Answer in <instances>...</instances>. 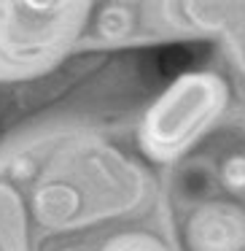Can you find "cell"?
Returning a JSON list of instances; mask_svg holds the SVG:
<instances>
[{
	"mask_svg": "<svg viewBox=\"0 0 245 251\" xmlns=\"http://www.w3.org/2000/svg\"><path fill=\"white\" fill-rule=\"evenodd\" d=\"M132 27V11L121 6H108L100 11V22H97V33L105 38H121L127 35Z\"/></svg>",
	"mask_w": 245,
	"mask_h": 251,
	"instance_id": "obj_4",
	"label": "cell"
},
{
	"mask_svg": "<svg viewBox=\"0 0 245 251\" xmlns=\"http://www.w3.org/2000/svg\"><path fill=\"white\" fill-rule=\"evenodd\" d=\"M84 6H60V3H14L0 6V65L30 68L44 65L57 57L76 35Z\"/></svg>",
	"mask_w": 245,
	"mask_h": 251,
	"instance_id": "obj_2",
	"label": "cell"
},
{
	"mask_svg": "<svg viewBox=\"0 0 245 251\" xmlns=\"http://www.w3.org/2000/svg\"><path fill=\"white\" fill-rule=\"evenodd\" d=\"M226 103V84L216 73H186L151 105L143 122V146L154 159L189 149Z\"/></svg>",
	"mask_w": 245,
	"mask_h": 251,
	"instance_id": "obj_1",
	"label": "cell"
},
{
	"mask_svg": "<svg viewBox=\"0 0 245 251\" xmlns=\"http://www.w3.org/2000/svg\"><path fill=\"white\" fill-rule=\"evenodd\" d=\"M111 251H159V249H156V246H151V243H146V240L127 238V240H121V243L111 246Z\"/></svg>",
	"mask_w": 245,
	"mask_h": 251,
	"instance_id": "obj_6",
	"label": "cell"
},
{
	"mask_svg": "<svg viewBox=\"0 0 245 251\" xmlns=\"http://www.w3.org/2000/svg\"><path fill=\"white\" fill-rule=\"evenodd\" d=\"M65 251H78V249H65Z\"/></svg>",
	"mask_w": 245,
	"mask_h": 251,
	"instance_id": "obj_8",
	"label": "cell"
},
{
	"mask_svg": "<svg viewBox=\"0 0 245 251\" xmlns=\"http://www.w3.org/2000/svg\"><path fill=\"white\" fill-rule=\"evenodd\" d=\"M221 184L232 195H245V154L234 151L221 165Z\"/></svg>",
	"mask_w": 245,
	"mask_h": 251,
	"instance_id": "obj_5",
	"label": "cell"
},
{
	"mask_svg": "<svg viewBox=\"0 0 245 251\" xmlns=\"http://www.w3.org/2000/svg\"><path fill=\"white\" fill-rule=\"evenodd\" d=\"M234 49H237L240 65H243V71H245V27H243V33H237V38H234Z\"/></svg>",
	"mask_w": 245,
	"mask_h": 251,
	"instance_id": "obj_7",
	"label": "cell"
},
{
	"mask_svg": "<svg viewBox=\"0 0 245 251\" xmlns=\"http://www.w3.org/2000/svg\"><path fill=\"white\" fill-rule=\"evenodd\" d=\"M191 251H240L245 246V213L226 202L197 208L189 222Z\"/></svg>",
	"mask_w": 245,
	"mask_h": 251,
	"instance_id": "obj_3",
	"label": "cell"
}]
</instances>
